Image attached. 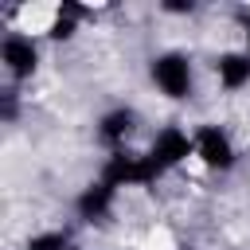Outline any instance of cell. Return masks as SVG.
Wrapping results in <instances>:
<instances>
[{"instance_id":"1","label":"cell","mask_w":250,"mask_h":250,"mask_svg":"<svg viewBox=\"0 0 250 250\" xmlns=\"http://www.w3.org/2000/svg\"><path fill=\"white\" fill-rule=\"evenodd\" d=\"M145 74H148V86L156 90V98L180 105V102H191L195 98V78H199V62L191 51L184 47H160L148 55L145 62Z\"/></svg>"},{"instance_id":"2","label":"cell","mask_w":250,"mask_h":250,"mask_svg":"<svg viewBox=\"0 0 250 250\" xmlns=\"http://www.w3.org/2000/svg\"><path fill=\"white\" fill-rule=\"evenodd\" d=\"M47 62V43L31 31H20V27H8L0 35V70H4V86H31L39 78Z\"/></svg>"},{"instance_id":"3","label":"cell","mask_w":250,"mask_h":250,"mask_svg":"<svg viewBox=\"0 0 250 250\" xmlns=\"http://www.w3.org/2000/svg\"><path fill=\"white\" fill-rule=\"evenodd\" d=\"M238 160H242V148H238V137L230 133V125H223V121L191 125V164H199L203 172L227 176L238 168Z\"/></svg>"},{"instance_id":"4","label":"cell","mask_w":250,"mask_h":250,"mask_svg":"<svg viewBox=\"0 0 250 250\" xmlns=\"http://www.w3.org/2000/svg\"><path fill=\"white\" fill-rule=\"evenodd\" d=\"M145 156L156 164L160 176H176L180 168L191 164V125L168 121V125L152 129V137L145 145Z\"/></svg>"},{"instance_id":"5","label":"cell","mask_w":250,"mask_h":250,"mask_svg":"<svg viewBox=\"0 0 250 250\" xmlns=\"http://www.w3.org/2000/svg\"><path fill=\"white\" fill-rule=\"evenodd\" d=\"M145 129V117L137 105H109L105 113H98L94 121V141L105 148V156H117V152H133V141L137 133Z\"/></svg>"},{"instance_id":"6","label":"cell","mask_w":250,"mask_h":250,"mask_svg":"<svg viewBox=\"0 0 250 250\" xmlns=\"http://www.w3.org/2000/svg\"><path fill=\"white\" fill-rule=\"evenodd\" d=\"M211 78L223 94H242L250 90V51L242 43H230V47H219L211 55Z\"/></svg>"}]
</instances>
